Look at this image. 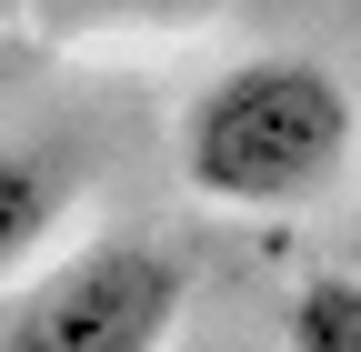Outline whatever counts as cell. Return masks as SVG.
Here are the masks:
<instances>
[{
    "instance_id": "1",
    "label": "cell",
    "mask_w": 361,
    "mask_h": 352,
    "mask_svg": "<svg viewBox=\"0 0 361 352\" xmlns=\"http://www.w3.org/2000/svg\"><path fill=\"white\" fill-rule=\"evenodd\" d=\"M361 141V101L311 51H251L211 71L180 111V182L211 211H301L322 201Z\"/></svg>"
},
{
    "instance_id": "2",
    "label": "cell",
    "mask_w": 361,
    "mask_h": 352,
    "mask_svg": "<svg viewBox=\"0 0 361 352\" xmlns=\"http://www.w3.org/2000/svg\"><path fill=\"white\" fill-rule=\"evenodd\" d=\"M180 312H191V262L151 232H101L20 292L0 352H161Z\"/></svg>"
},
{
    "instance_id": "3",
    "label": "cell",
    "mask_w": 361,
    "mask_h": 352,
    "mask_svg": "<svg viewBox=\"0 0 361 352\" xmlns=\"http://www.w3.org/2000/svg\"><path fill=\"white\" fill-rule=\"evenodd\" d=\"M71 222V171L30 141H0V282H20Z\"/></svg>"
},
{
    "instance_id": "4",
    "label": "cell",
    "mask_w": 361,
    "mask_h": 352,
    "mask_svg": "<svg viewBox=\"0 0 361 352\" xmlns=\"http://www.w3.org/2000/svg\"><path fill=\"white\" fill-rule=\"evenodd\" d=\"M231 0H30L40 30L61 40H171V30H211Z\"/></svg>"
},
{
    "instance_id": "5",
    "label": "cell",
    "mask_w": 361,
    "mask_h": 352,
    "mask_svg": "<svg viewBox=\"0 0 361 352\" xmlns=\"http://www.w3.org/2000/svg\"><path fill=\"white\" fill-rule=\"evenodd\" d=\"M281 352H361V272H301L281 302Z\"/></svg>"
}]
</instances>
